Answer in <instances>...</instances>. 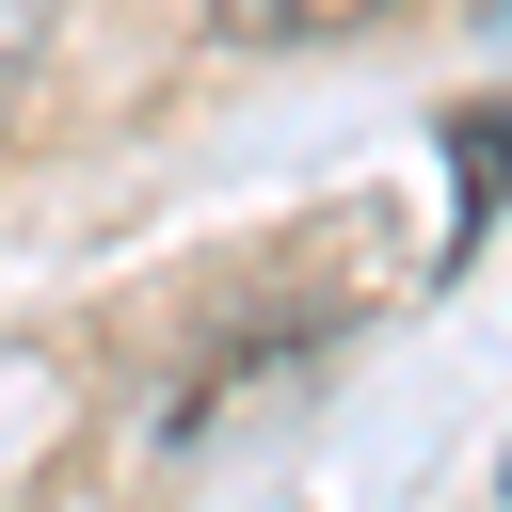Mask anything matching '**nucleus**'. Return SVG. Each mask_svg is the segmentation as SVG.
I'll use <instances>...</instances> for the list:
<instances>
[{"label": "nucleus", "instance_id": "obj_1", "mask_svg": "<svg viewBox=\"0 0 512 512\" xmlns=\"http://www.w3.org/2000/svg\"><path fill=\"white\" fill-rule=\"evenodd\" d=\"M384 0H208V32L224 48H336V32H368Z\"/></svg>", "mask_w": 512, "mask_h": 512}, {"label": "nucleus", "instance_id": "obj_2", "mask_svg": "<svg viewBox=\"0 0 512 512\" xmlns=\"http://www.w3.org/2000/svg\"><path fill=\"white\" fill-rule=\"evenodd\" d=\"M32 48H48V0H0V128H16V96H32Z\"/></svg>", "mask_w": 512, "mask_h": 512}, {"label": "nucleus", "instance_id": "obj_3", "mask_svg": "<svg viewBox=\"0 0 512 512\" xmlns=\"http://www.w3.org/2000/svg\"><path fill=\"white\" fill-rule=\"evenodd\" d=\"M496 16H512V0H496Z\"/></svg>", "mask_w": 512, "mask_h": 512}]
</instances>
